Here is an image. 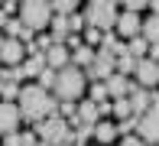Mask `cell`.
I'll return each instance as SVG.
<instances>
[{
  "label": "cell",
  "instance_id": "34",
  "mask_svg": "<svg viewBox=\"0 0 159 146\" xmlns=\"http://www.w3.org/2000/svg\"><path fill=\"white\" fill-rule=\"evenodd\" d=\"M101 36H104V33H101L98 26H84V42H88V46H94V42L101 46Z\"/></svg>",
  "mask_w": 159,
  "mask_h": 146
},
{
  "label": "cell",
  "instance_id": "19",
  "mask_svg": "<svg viewBox=\"0 0 159 146\" xmlns=\"http://www.w3.org/2000/svg\"><path fill=\"white\" fill-rule=\"evenodd\" d=\"M94 55H98V49H91L88 42H84L81 49H75V52H71V65H78V68H88V65L94 62Z\"/></svg>",
  "mask_w": 159,
  "mask_h": 146
},
{
  "label": "cell",
  "instance_id": "43",
  "mask_svg": "<svg viewBox=\"0 0 159 146\" xmlns=\"http://www.w3.org/2000/svg\"><path fill=\"white\" fill-rule=\"evenodd\" d=\"M149 10H153V13H159V0H149Z\"/></svg>",
  "mask_w": 159,
  "mask_h": 146
},
{
  "label": "cell",
  "instance_id": "15",
  "mask_svg": "<svg viewBox=\"0 0 159 146\" xmlns=\"http://www.w3.org/2000/svg\"><path fill=\"white\" fill-rule=\"evenodd\" d=\"M49 29H52V39H55V42H65V39L71 36V23H68L65 13H55L52 23H49Z\"/></svg>",
  "mask_w": 159,
  "mask_h": 146
},
{
  "label": "cell",
  "instance_id": "16",
  "mask_svg": "<svg viewBox=\"0 0 159 146\" xmlns=\"http://www.w3.org/2000/svg\"><path fill=\"white\" fill-rule=\"evenodd\" d=\"M101 49H104V52H111L114 58H120V55H127V52H130L124 42H120L117 36H114V29H107V33L101 36Z\"/></svg>",
  "mask_w": 159,
  "mask_h": 146
},
{
  "label": "cell",
  "instance_id": "30",
  "mask_svg": "<svg viewBox=\"0 0 159 146\" xmlns=\"http://www.w3.org/2000/svg\"><path fill=\"white\" fill-rule=\"evenodd\" d=\"M88 98L101 104V101H107V98H111V91H107V84H104V81H94V84H91V91H88Z\"/></svg>",
  "mask_w": 159,
  "mask_h": 146
},
{
  "label": "cell",
  "instance_id": "36",
  "mask_svg": "<svg viewBox=\"0 0 159 146\" xmlns=\"http://www.w3.org/2000/svg\"><path fill=\"white\" fill-rule=\"evenodd\" d=\"M3 146H23V136H20V130H16V133H3Z\"/></svg>",
  "mask_w": 159,
  "mask_h": 146
},
{
  "label": "cell",
  "instance_id": "3",
  "mask_svg": "<svg viewBox=\"0 0 159 146\" xmlns=\"http://www.w3.org/2000/svg\"><path fill=\"white\" fill-rule=\"evenodd\" d=\"M55 10H52V0H23L20 3V20L23 26H30L33 33H42L49 23H52Z\"/></svg>",
  "mask_w": 159,
  "mask_h": 146
},
{
  "label": "cell",
  "instance_id": "18",
  "mask_svg": "<svg viewBox=\"0 0 159 146\" xmlns=\"http://www.w3.org/2000/svg\"><path fill=\"white\" fill-rule=\"evenodd\" d=\"M46 52H33L30 58H26V62H23V71H26V78H39V71L42 68H46Z\"/></svg>",
  "mask_w": 159,
  "mask_h": 146
},
{
  "label": "cell",
  "instance_id": "39",
  "mask_svg": "<svg viewBox=\"0 0 159 146\" xmlns=\"http://www.w3.org/2000/svg\"><path fill=\"white\" fill-rule=\"evenodd\" d=\"M120 146H146V143H143L136 133H130V136H124V140H120Z\"/></svg>",
  "mask_w": 159,
  "mask_h": 146
},
{
  "label": "cell",
  "instance_id": "11",
  "mask_svg": "<svg viewBox=\"0 0 159 146\" xmlns=\"http://www.w3.org/2000/svg\"><path fill=\"white\" fill-rule=\"evenodd\" d=\"M136 81H140L143 88H156L159 84V62H153V58H140V62H136Z\"/></svg>",
  "mask_w": 159,
  "mask_h": 146
},
{
  "label": "cell",
  "instance_id": "41",
  "mask_svg": "<svg viewBox=\"0 0 159 146\" xmlns=\"http://www.w3.org/2000/svg\"><path fill=\"white\" fill-rule=\"evenodd\" d=\"M7 23H10V13H7V10H3V7H0V29H3Z\"/></svg>",
  "mask_w": 159,
  "mask_h": 146
},
{
  "label": "cell",
  "instance_id": "26",
  "mask_svg": "<svg viewBox=\"0 0 159 146\" xmlns=\"http://www.w3.org/2000/svg\"><path fill=\"white\" fill-rule=\"evenodd\" d=\"M136 62H140V58H136V55H120L117 58V71H120V75H133V71H136Z\"/></svg>",
  "mask_w": 159,
  "mask_h": 146
},
{
  "label": "cell",
  "instance_id": "28",
  "mask_svg": "<svg viewBox=\"0 0 159 146\" xmlns=\"http://www.w3.org/2000/svg\"><path fill=\"white\" fill-rule=\"evenodd\" d=\"M91 136H94V123H84V120H81V123L75 127V143H81V146H84Z\"/></svg>",
  "mask_w": 159,
  "mask_h": 146
},
{
  "label": "cell",
  "instance_id": "32",
  "mask_svg": "<svg viewBox=\"0 0 159 146\" xmlns=\"http://www.w3.org/2000/svg\"><path fill=\"white\" fill-rule=\"evenodd\" d=\"M59 117H65V120L78 117V104H75V101H62V104H59Z\"/></svg>",
  "mask_w": 159,
  "mask_h": 146
},
{
  "label": "cell",
  "instance_id": "24",
  "mask_svg": "<svg viewBox=\"0 0 159 146\" xmlns=\"http://www.w3.org/2000/svg\"><path fill=\"white\" fill-rule=\"evenodd\" d=\"M127 117H133L130 98H114V120H127Z\"/></svg>",
  "mask_w": 159,
  "mask_h": 146
},
{
  "label": "cell",
  "instance_id": "4",
  "mask_svg": "<svg viewBox=\"0 0 159 146\" xmlns=\"http://www.w3.org/2000/svg\"><path fill=\"white\" fill-rule=\"evenodd\" d=\"M120 0H88V10H84V20H88V26H98L101 33H107V29L117 26V10Z\"/></svg>",
  "mask_w": 159,
  "mask_h": 146
},
{
  "label": "cell",
  "instance_id": "47",
  "mask_svg": "<svg viewBox=\"0 0 159 146\" xmlns=\"http://www.w3.org/2000/svg\"><path fill=\"white\" fill-rule=\"evenodd\" d=\"M0 146H3V136H0Z\"/></svg>",
  "mask_w": 159,
  "mask_h": 146
},
{
  "label": "cell",
  "instance_id": "6",
  "mask_svg": "<svg viewBox=\"0 0 159 146\" xmlns=\"http://www.w3.org/2000/svg\"><path fill=\"white\" fill-rule=\"evenodd\" d=\"M114 71H117V58H114L111 52H104V49H98L94 62L84 68V75H88V81H107Z\"/></svg>",
  "mask_w": 159,
  "mask_h": 146
},
{
  "label": "cell",
  "instance_id": "23",
  "mask_svg": "<svg viewBox=\"0 0 159 146\" xmlns=\"http://www.w3.org/2000/svg\"><path fill=\"white\" fill-rule=\"evenodd\" d=\"M127 49H130V55L146 58V52H149V39H146V36H133V39L127 42Z\"/></svg>",
  "mask_w": 159,
  "mask_h": 146
},
{
  "label": "cell",
  "instance_id": "33",
  "mask_svg": "<svg viewBox=\"0 0 159 146\" xmlns=\"http://www.w3.org/2000/svg\"><path fill=\"white\" fill-rule=\"evenodd\" d=\"M68 23H71V33H84L88 20H84V13H71V16H68Z\"/></svg>",
  "mask_w": 159,
  "mask_h": 146
},
{
  "label": "cell",
  "instance_id": "35",
  "mask_svg": "<svg viewBox=\"0 0 159 146\" xmlns=\"http://www.w3.org/2000/svg\"><path fill=\"white\" fill-rule=\"evenodd\" d=\"M120 3H124V10L140 13V10H146V7H149V0H120Z\"/></svg>",
  "mask_w": 159,
  "mask_h": 146
},
{
  "label": "cell",
  "instance_id": "13",
  "mask_svg": "<svg viewBox=\"0 0 159 146\" xmlns=\"http://www.w3.org/2000/svg\"><path fill=\"white\" fill-rule=\"evenodd\" d=\"M46 62H49V68L62 71L65 65H71V49L65 46V42H55V46H52V49L46 52Z\"/></svg>",
  "mask_w": 159,
  "mask_h": 146
},
{
  "label": "cell",
  "instance_id": "40",
  "mask_svg": "<svg viewBox=\"0 0 159 146\" xmlns=\"http://www.w3.org/2000/svg\"><path fill=\"white\" fill-rule=\"evenodd\" d=\"M98 111H101V117H107V114H114V104H111V101H101Z\"/></svg>",
  "mask_w": 159,
  "mask_h": 146
},
{
  "label": "cell",
  "instance_id": "14",
  "mask_svg": "<svg viewBox=\"0 0 159 146\" xmlns=\"http://www.w3.org/2000/svg\"><path fill=\"white\" fill-rule=\"evenodd\" d=\"M104 84H107V91H111V98H127L130 88H133V81H130L127 75H120V71H114Z\"/></svg>",
  "mask_w": 159,
  "mask_h": 146
},
{
  "label": "cell",
  "instance_id": "25",
  "mask_svg": "<svg viewBox=\"0 0 159 146\" xmlns=\"http://www.w3.org/2000/svg\"><path fill=\"white\" fill-rule=\"evenodd\" d=\"M55 78H59V71H55V68H49V65H46V68L39 71V78H36V84H42L46 91H52V88H55Z\"/></svg>",
  "mask_w": 159,
  "mask_h": 146
},
{
  "label": "cell",
  "instance_id": "27",
  "mask_svg": "<svg viewBox=\"0 0 159 146\" xmlns=\"http://www.w3.org/2000/svg\"><path fill=\"white\" fill-rule=\"evenodd\" d=\"M78 3H81V0H52V10L71 16V13H78Z\"/></svg>",
  "mask_w": 159,
  "mask_h": 146
},
{
  "label": "cell",
  "instance_id": "48",
  "mask_svg": "<svg viewBox=\"0 0 159 146\" xmlns=\"http://www.w3.org/2000/svg\"><path fill=\"white\" fill-rule=\"evenodd\" d=\"M16 3H23V0H16Z\"/></svg>",
  "mask_w": 159,
  "mask_h": 146
},
{
  "label": "cell",
  "instance_id": "46",
  "mask_svg": "<svg viewBox=\"0 0 159 146\" xmlns=\"http://www.w3.org/2000/svg\"><path fill=\"white\" fill-rule=\"evenodd\" d=\"M146 146H159V143H146Z\"/></svg>",
  "mask_w": 159,
  "mask_h": 146
},
{
  "label": "cell",
  "instance_id": "38",
  "mask_svg": "<svg viewBox=\"0 0 159 146\" xmlns=\"http://www.w3.org/2000/svg\"><path fill=\"white\" fill-rule=\"evenodd\" d=\"M20 136H23V146H36V143H39V133H36V130H33V133L26 130V133H20Z\"/></svg>",
  "mask_w": 159,
  "mask_h": 146
},
{
  "label": "cell",
  "instance_id": "31",
  "mask_svg": "<svg viewBox=\"0 0 159 146\" xmlns=\"http://www.w3.org/2000/svg\"><path fill=\"white\" fill-rule=\"evenodd\" d=\"M3 33L10 36V39H20V33H23V20H20V16H10V23L3 26Z\"/></svg>",
  "mask_w": 159,
  "mask_h": 146
},
{
  "label": "cell",
  "instance_id": "22",
  "mask_svg": "<svg viewBox=\"0 0 159 146\" xmlns=\"http://www.w3.org/2000/svg\"><path fill=\"white\" fill-rule=\"evenodd\" d=\"M143 36L149 39V46H159V13H153L149 20H143Z\"/></svg>",
  "mask_w": 159,
  "mask_h": 146
},
{
  "label": "cell",
  "instance_id": "37",
  "mask_svg": "<svg viewBox=\"0 0 159 146\" xmlns=\"http://www.w3.org/2000/svg\"><path fill=\"white\" fill-rule=\"evenodd\" d=\"M65 46H68L71 52H75V49H81V46H84V39H81V36H78V33H71L68 39H65Z\"/></svg>",
  "mask_w": 159,
  "mask_h": 146
},
{
  "label": "cell",
  "instance_id": "8",
  "mask_svg": "<svg viewBox=\"0 0 159 146\" xmlns=\"http://www.w3.org/2000/svg\"><path fill=\"white\" fill-rule=\"evenodd\" d=\"M136 136L143 143H159V104H153L146 114L140 117V127H136Z\"/></svg>",
  "mask_w": 159,
  "mask_h": 146
},
{
  "label": "cell",
  "instance_id": "45",
  "mask_svg": "<svg viewBox=\"0 0 159 146\" xmlns=\"http://www.w3.org/2000/svg\"><path fill=\"white\" fill-rule=\"evenodd\" d=\"M36 146H52V143H46V140H39V143H36Z\"/></svg>",
  "mask_w": 159,
  "mask_h": 146
},
{
  "label": "cell",
  "instance_id": "10",
  "mask_svg": "<svg viewBox=\"0 0 159 146\" xmlns=\"http://www.w3.org/2000/svg\"><path fill=\"white\" fill-rule=\"evenodd\" d=\"M117 29L124 39H133V36H143V20H140V13H133V10H124L117 16Z\"/></svg>",
  "mask_w": 159,
  "mask_h": 146
},
{
  "label": "cell",
  "instance_id": "1",
  "mask_svg": "<svg viewBox=\"0 0 159 146\" xmlns=\"http://www.w3.org/2000/svg\"><path fill=\"white\" fill-rule=\"evenodd\" d=\"M16 104L26 123H39L42 117H59V98L52 91H46L42 84H23Z\"/></svg>",
  "mask_w": 159,
  "mask_h": 146
},
{
  "label": "cell",
  "instance_id": "20",
  "mask_svg": "<svg viewBox=\"0 0 159 146\" xmlns=\"http://www.w3.org/2000/svg\"><path fill=\"white\" fill-rule=\"evenodd\" d=\"M78 117H81L84 123H98V117H101V111H98V101H78Z\"/></svg>",
  "mask_w": 159,
  "mask_h": 146
},
{
  "label": "cell",
  "instance_id": "29",
  "mask_svg": "<svg viewBox=\"0 0 159 146\" xmlns=\"http://www.w3.org/2000/svg\"><path fill=\"white\" fill-rule=\"evenodd\" d=\"M136 127H140V117H127V120H117V130H120V136H130V133H136Z\"/></svg>",
  "mask_w": 159,
  "mask_h": 146
},
{
  "label": "cell",
  "instance_id": "9",
  "mask_svg": "<svg viewBox=\"0 0 159 146\" xmlns=\"http://www.w3.org/2000/svg\"><path fill=\"white\" fill-rule=\"evenodd\" d=\"M20 120H23V114H20L16 101H0V136L3 133H16Z\"/></svg>",
  "mask_w": 159,
  "mask_h": 146
},
{
  "label": "cell",
  "instance_id": "7",
  "mask_svg": "<svg viewBox=\"0 0 159 146\" xmlns=\"http://www.w3.org/2000/svg\"><path fill=\"white\" fill-rule=\"evenodd\" d=\"M26 58H30L26 42H23V39H10V36H7L3 46H0V65H3V68H10V65H23Z\"/></svg>",
  "mask_w": 159,
  "mask_h": 146
},
{
  "label": "cell",
  "instance_id": "2",
  "mask_svg": "<svg viewBox=\"0 0 159 146\" xmlns=\"http://www.w3.org/2000/svg\"><path fill=\"white\" fill-rule=\"evenodd\" d=\"M84 84H88V75H84V68H78V65H65L59 71V78H55V88L52 94L59 101H78L84 94Z\"/></svg>",
  "mask_w": 159,
  "mask_h": 146
},
{
  "label": "cell",
  "instance_id": "5",
  "mask_svg": "<svg viewBox=\"0 0 159 146\" xmlns=\"http://www.w3.org/2000/svg\"><path fill=\"white\" fill-rule=\"evenodd\" d=\"M36 127V133H39V140H46V143H52V146H59V143H75V133H71V123L65 120V117H42L39 123H33Z\"/></svg>",
  "mask_w": 159,
  "mask_h": 146
},
{
  "label": "cell",
  "instance_id": "44",
  "mask_svg": "<svg viewBox=\"0 0 159 146\" xmlns=\"http://www.w3.org/2000/svg\"><path fill=\"white\" fill-rule=\"evenodd\" d=\"M3 39H7V33H3V29H0V46H3Z\"/></svg>",
  "mask_w": 159,
  "mask_h": 146
},
{
  "label": "cell",
  "instance_id": "12",
  "mask_svg": "<svg viewBox=\"0 0 159 146\" xmlns=\"http://www.w3.org/2000/svg\"><path fill=\"white\" fill-rule=\"evenodd\" d=\"M127 98H130V104H133V114L136 117H143L149 107H153V101H149V88H143L140 81H133V88H130Z\"/></svg>",
  "mask_w": 159,
  "mask_h": 146
},
{
  "label": "cell",
  "instance_id": "21",
  "mask_svg": "<svg viewBox=\"0 0 159 146\" xmlns=\"http://www.w3.org/2000/svg\"><path fill=\"white\" fill-rule=\"evenodd\" d=\"M20 81H13V78H0V101H16L20 98Z\"/></svg>",
  "mask_w": 159,
  "mask_h": 146
},
{
  "label": "cell",
  "instance_id": "17",
  "mask_svg": "<svg viewBox=\"0 0 159 146\" xmlns=\"http://www.w3.org/2000/svg\"><path fill=\"white\" fill-rule=\"evenodd\" d=\"M114 136H120V130L114 127V120H98L94 123V140L98 143H114Z\"/></svg>",
  "mask_w": 159,
  "mask_h": 146
},
{
  "label": "cell",
  "instance_id": "42",
  "mask_svg": "<svg viewBox=\"0 0 159 146\" xmlns=\"http://www.w3.org/2000/svg\"><path fill=\"white\" fill-rule=\"evenodd\" d=\"M149 58H153V62H159V46H149Z\"/></svg>",
  "mask_w": 159,
  "mask_h": 146
}]
</instances>
